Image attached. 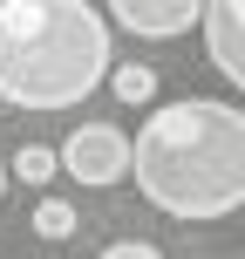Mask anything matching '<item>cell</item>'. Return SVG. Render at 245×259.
Masks as SVG:
<instances>
[{"label":"cell","instance_id":"6da1fadb","mask_svg":"<svg viewBox=\"0 0 245 259\" xmlns=\"http://www.w3.org/2000/svg\"><path fill=\"white\" fill-rule=\"evenodd\" d=\"M136 191L164 219L211 225L245 205V109L211 96H170L129 137Z\"/></svg>","mask_w":245,"mask_h":259},{"label":"cell","instance_id":"9c48e42d","mask_svg":"<svg viewBox=\"0 0 245 259\" xmlns=\"http://www.w3.org/2000/svg\"><path fill=\"white\" fill-rule=\"evenodd\" d=\"M103 259H164V252H157V246H143V239H116Z\"/></svg>","mask_w":245,"mask_h":259},{"label":"cell","instance_id":"52a82bcc","mask_svg":"<svg viewBox=\"0 0 245 259\" xmlns=\"http://www.w3.org/2000/svg\"><path fill=\"white\" fill-rule=\"evenodd\" d=\"M55 170H62V157H55L48 143H21V150H14V164H7V178H21V184H48Z\"/></svg>","mask_w":245,"mask_h":259},{"label":"cell","instance_id":"8992f818","mask_svg":"<svg viewBox=\"0 0 245 259\" xmlns=\"http://www.w3.org/2000/svg\"><path fill=\"white\" fill-rule=\"evenodd\" d=\"M109 89H116V103L143 109V103H157V68H143V62H123V68H109Z\"/></svg>","mask_w":245,"mask_h":259},{"label":"cell","instance_id":"7a4b0ae2","mask_svg":"<svg viewBox=\"0 0 245 259\" xmlns=\"http://www.w3.org/2000/svg\"><path fill=\"white\" fill-rule=\"evenodd\" d=\"M109 21L89 0H0V103L75 109L109 82Z\"/></svg>","mask_w":245,"mask_h":259},{"label":"cell","instance_id":"277c9868","mask_svg":"<svg viewBox=\"0 0 245 259\" xmlns=\"http://www.w3.org/2000/svg\"><path fill=\"white\" fill-rule=\"evenodd\" d=\"M109 14L136 41H177L205 21V0H109Z\"/></svg>","mask_w":245,"mask_h":259},{"label":"cell","instance_id":"3957f363","mask_svg":"<svg viewBox=\"0 0 245 259\" xmlns=\"http://www.w3.org/2000/svg\"><path fill=\"white\" fill-rule=\"evenodd\" d=\"M55 157H62L68 178L95 184V191H103V184H123L129 178V130H116V123H75Z\"/></svg>","mask_w":245,"mask_h":259},{"label":"cell","instance_id":"ba28073f","mask_svg":"<svg viewBox=\"0 0 245 259\" xmlns=\"http://www.w3.org/2000/svg\"><path fill=\"white\" fill-rule=\"evenodd\" d=\"M34 232L41 239H68L75 232V205H68V198H41L34 205Z\"/></svg>","mask_w":245,"mask_h":259},{"label":"cell","instance_id":"30bf717a","mask_svg":"<svg viewBox=\"0 0 245 259\" xmlns=\"http://www.w3.org/2000/svg\"><path fill=\"white\" fill-rule=\"evenodd\" d=\"M0 198H7V164H0Z\"/></svg>","mask_w":245,"mask_h":259},{"label":"cell","instance_id":"5b68a950","mask_svg":"<svg viewBox=\"0 0 245 259\" xmlns=\"http://www.w3.org/2000/svg\"><path fill=\"white\" fill-rule=\"evenodd\" d=\"M205 55L232 89H245V0H205Z\"/></svg>","mask_w":245,"mask_h":259}]
</instances>
